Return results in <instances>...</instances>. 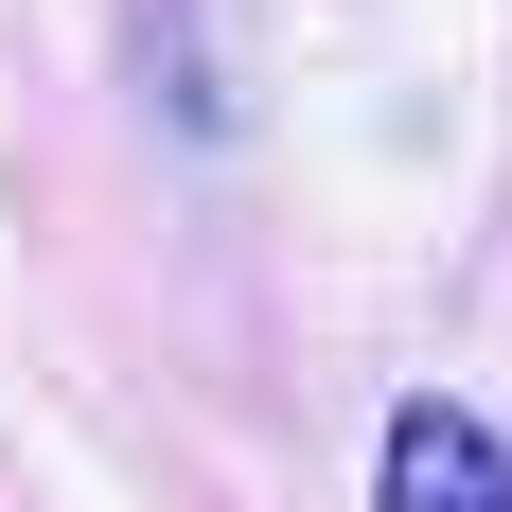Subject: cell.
<instances>
[{
    "mask_svg": "<svg viewBox=\"0 0 512 512\" xmlns=\"http://www.w3.org/2000/svg\"><path fill=\"white\" fill-rule=\"evenodd\" d=\"M389 512H512V442L477 407H389V460H371Z\"/></svg>",
    "mask_w": 512,
    "mask_h": 512,
    "instance_id": "obj_1",
    "label": "cell"
}]
</instances>
